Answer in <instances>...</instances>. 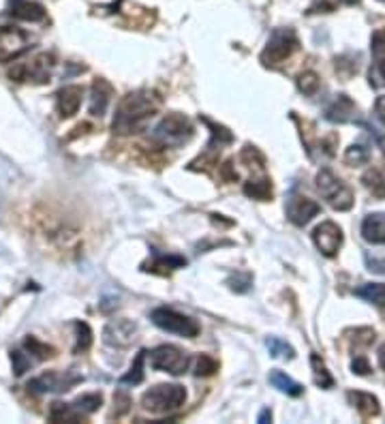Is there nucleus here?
Listing matches in <instances>:
<instances>
[{
  "mask_svg": "<svg viewBox=\"0 0 385 424\" xmlns=\"http://www.w3.org/2000/svg\"><path fill=\"white\" fill-rule=\"evenodd\" d=\"M161 107V99L150 90H135L122 96L116 107L111 129L118 135H131L142 131Z\"/></svg>",
  "mask_w": 385,
  "mask_h": 424,
  "instance_id": "nucleus-1",
  "label": "nucleus"
},
{
  "mask_svg": "<svg viewBox=\"0 0 385 424\" xmlns=\"http://www.w3.org/2000/svg\"><path fill=\"white\" fill-rule=\"evenodd\" d=\"M192 133H195V129H192L186 116L173 112V114H167L157 125V129L150 135V140L161 148H180L190 142Z\"/></svg>",
  "mask_w": 385,
  "mask_h": 424,
  "instance_id": "nucleus-2",
  "label": "nucleus"
},
{
  "mask_svg": "<svg viewBox=\"0 0 385 424\" xmlns=\"http://www.w3.org/2000/svg\"><path fill=\"white\" fill-rule=\"evenodd\" d=\"M186 401V390L178 383H161V385H154L148 392H144L142 396V405L144 410L150 414H171L180 410Z\"/></svg>",
  "mask_w": 385,
  "mask_h": 424,
  "instance_id": "nucleus-3",
  "label": "nucleus"
},
{
  "mask_svg": "<svg viewBox=\"0 0 385 424\" xmlns=\"http://www.w3.org/2000/svg\"><path fill=\"white\" fill-rule=\"evenodd\" d=\"M103 396L99 392H90V394H82L77 396L73 403H52L50 407V420L52 422H67V424H75L82 418L94 414L101 407Z\"/></svg>",
  "mask_w": 385,
  "mask_h": 424,
  "instance_id": "nucleus-4",
  "label": "nucleus"
},
{
  "mask_svg": "<svg viewBox=\"0 0 385 424\" xmlns=\"http://www.w3.org/2000/svg\"><path fill=\"white\" fill-rule=\"evenodd\" d=\"M317 189L323 195V200L330 204L334 210H351L353 208V191L349 189V184H344L340 178H336L330 169H321L317 173Z\"/></svg>",
  "mask_w": 385,
  "mask_h": 424,
  "instance_id": "nucleus-5",
  "label": "nucleus"
},
{
  "mask_svg": "<svg viewBox=\"0 0 385 424\" xmlns=\"http://www.w3.org/2000/svg\"><path fill=\"white\" fill-rule=\"evenodd\" d=\"M300 47L298 34L294 32V28H276L267 39V45L261 52V63L263 65H280L287 58H292L294 52Z\"/></svg>",
  "mask_w": 385,
  "mask_h": 424,
  "instance_id": "nucleus-6",
  "label": "nucleus"
},
{
  "mask_svg": "<svg viewBox=\"0 0 385 424\" xmlns=\"http://www.w3.org/2000/svg\"><path fill=\"white\" fill-rule=\"evenodd\" d=\"M150 319L154 326H159L161 330L184 337V339H195L199 335V324L195 319H190V317L173 311V308H167V306L154 308V311L150 313Z\"/></svg>",
  "mask_w": 385,
  "mask_h": 424,
  "instance_id": "nucleus-7",
  "label": "nucleus"
},
{
  "mask_svg": "<svg viewBox=\"0 0 385 424\" xmlns=\"http://www.w3.org/2000/svg\"><path fill=\"white\" fill-rule=\"evenodd\" d=\"M54 56L52 54H38L30 63H17L11 71L9 77L15 82H34V84H45L52 71H54Z\"/></svg>",
  "mask_w": 385,
  "mask_h": 424,
  "instance_id": "nucleus-8",
  "label": "nucleus"
},
{
  "mask_svg": "<svg viewBox=\"0 0 385 424\" xmlns=\"http://www.w3.org/2000/svg\"><path fill=\"white\" fill-rule=\"evenodd\" d=\"M150 364H152V369H157V371H165L171 375H184L188 371L190 358L176 345H159L157 350L150 352Z\"/></svg>",
  "mask_w": 385,
  "mask_h": 424,
  "instance_id": "nucleus-9",
  "label": "nucleus"
},
{
  "mask_svg": "<svg viewBox=\"0 0 385 424\" xmlns=\"http://www.w3.org/2000/svg\"><path fill=\"white\" fill-rule=\"evenodd\" d=\"M84 377L77 375L75 371H50L28 381V390L43 394V392H67L75 383H80Z\"/></svg>",
  "mask_w": 385,
  "mask_h": 424,
  "instance_id": "nucleus-10",
  "label": "nucleus"
},
{
  "mask_svg": "<svg viewBox=\"0 0 385 424\" xmlns=\"http://www.w3.org/2000/svg\"><path fill=\"white\" fill-rule=\"evenodd\" d=\"M30 47V39L24 30L19 28H0V58L3 61H15Z\"/></svg>",
  "mask_w": 385,
  "mask_h": 424,
  "instance_id": "nucleus-11",
  "label": "nucleus"
},
{
  "mask_svg": "<svg viewBox=\"0 0 385 424\" xmlns=\"http://www.w3.org/2000/svg\"><path fill=\"white\" fill-rule=\"evenodd\" d=\"M313 240H315L317 248L321 251L325 257H334L338 253L340 244H342V231H340V227L336 223L325 221V223L315 227Z\"/></svg>",
  "mask_w": 385,
  "mask_h": 424,
  "instance_id": "nucleus-12",
  "label": "nucleus"
},
{
  "mask_svg": "<svg viewBox=\"0 0 385 424\" xmlns=\"http://www.w3.org/2000/svg\"><path fill=\"white\" fill-rule=\"evenodd\" d=\"M373 67L368 71V82L373 88H385V30H375L371 39Z\"/></svg>",
  "mask_w": 385,
  "mask_h": 424,
  "instance_id": "nucleus-13",
  "label": "nucleus"
},
{
  "mask_svg": "<svg viewBox=\"0 0 385 424\" xmlns=\"http://www.w3.org/2000/svg\"><path fill=\"white\" fill-rule=\"evenodd\" d=\"M321 212V206L311 200V198H304V195H292L287 202V217L294 225L302 227L311 221L313 217H317Z\"/></svg>",
  "mask_w": 385,
  "mask_h": 424,
  "instance_id": "nucleus-14",
  "label": "nucleus"
},
{
  "mask_svg": "<svg viewBox=\"0 0 385 424\" xmlns=\"http://www.w3.org/2000/svg\"><path fill=\"white\" fill-rule=\"evenodd\" d=\"M358 116V105L349 99L346 94H336L334 99L327 103L325 112H323V118L330 120V123H353Z\"/></svg>",
  "mask_w": 385,
  "mask_h": 424,
  "instance_id": "nucleus-15",
  "label": "nucleus"
},
{
  "mask_svg": "<svg viewBox=\"0 0 385 424\" xmlns=\"http://www.w3.org/2000/svg\"><path fill=\"white\" fill-rule=\"evenodd\" d=\"M105 343L111 347H129L138 337V326L131 319H116L105 328Z\"/></svg>",
  "mask_w": 385,
  "mask_h": 424,
  "instance_id": "nucleus-16",
  "label": "nucleus"
},
{
  "mask_svg": "<svg viewBox=\"0 0 385 424\" xmlns=\"http://www.w3.org/2000/svg\"><path fill=\"white\" fill-rule=\"evenodd\" d=\"M82 96H84L82 86H65L58 90L56 103H58V112H60L63 118H71V116L77 114V109L82 105Z\"/></svg>",
  "mask_w": 385,
  "mask_h": 424,
  "instance_id": "nucleus-17",
  "label": "nucleus"
},
{
  "mask_svg": "<svg viewBox=\"0 0 385 424\" xmlns=\"http://www.w3.org/2000/svg\"><path fill=\"white\" fill-rule=\"evenodd\" d=\"M111 94H113V88H111L109 82L94 80L92 90H90V103H88L90 114L92 116H103L107 112L109 101H111Z\"/></svg>",
  "mask_w": 385,
  "mask_h": 424,
  "instance_id": "nucleus-18",
  "label": "nucleus"
},
{
  "mask_svg": "<svg viewBox=\"0 0 385 424\" xmlns=\"http://www.w3.org/2000/svg\"><path fill=\"white\" fill-rule=\"evenodd\" d=\"M362 238L371 244H385V212H373L362 221Z\"/></svg>",
  "mask_w": 385,
  "mask_h": 424,
  "instance_id": "nucleus-19",
  "label": "nucleus"
},
{
  "mask_svg": "<svg viewBox=\"0 0 385 424\" xmlns=\"http://www.w3.org/2000/svg\"><path fill=\"white\" fill-rule=\"evenodd\" d=\"M9 13L24 22H43L45 19V9L32 0H11Z\"/></svg>",
  "mask_w": 385,
  "mask_h": 424,
  "instance_id": "nucleus-20",
  "label": "nucleus"
},
{
  "mask_svg": "<svg viewBox=\"0 0 385 424\" xmlns=\"http://www.w3.org/2000/svg\"><path fill=\"white\" fill-rule=\"evenodd\" d=\"M346 399L353 405V407L362 414V418H373V416H379L381 412V405H379V399L368 394V392H346Z\"/></svg>",
  "mask_w": 385,
  "mask_h": 424,
  "instance_id": "nucleus-21",
  "label": "nucleus"
},
{
  "mask_svg": "<svg viewBox=\"0 0 385 424\" xmlns=\"http://www.w3.org/2000/svg\"><path fill=\"white\" fill-rule=\"evenodd\" d=\"M186 266V259L180 257V255H154L152 262L144 264V270L146 273H157V275H169L171 270H176V268H182Z\"/></svg>",
  "mask_w": 385,
  "mask_h": 424,
  "instance_id": "nucleus-22",
  "label": "nucleus"
},
{
  "mask_svg": "<svg viewBox=\"0 0 385 424\" xmlns=\"http://www.w3.org/2000/svg\"><path fill=\"white\" fill-rule=\"evenodd\" d=\"M362 182H364L366 189L373 193L375 198L385 200V163L377 165V167H371L362 176Z\"/></svg>",
  "mask_w": 385,
  "mask_h": 424,
  "instance_id": "nucleus-23",
  "label": "nucleus"
},
{
  "mask_svg": "<svg viewBox=\"0 0 385 424\" xmlns=\"http://www.w3.org/2000/svg\"><path fill=\"white\" fill-rule=\"evenodd\" d=\"M355 296L368 300L385 313V283H364L362 287L355 289Z\"/></svg>",
  "mask_w": 385,
  "mask_h": 424,
  "instance_id": "nucleus-24",
  "label": "nucleus"
},
{
  "mask_svg": "<svg viewBox=\"0 0 385 424\" xmlns=\"http://www.w3.org/2000/svg\"><path fill=\"white\" fill-rule=\"evenodd\" d=\"M244 193L248 198L253 200H259V202H267L272 200V182H270L267 176H259V178H253L244 184Z\"/></svg>",
  "mask_w": 385,
  "mask_h": 424,
  "instance_id": "nucleus-25",
  "label": "nucleus"
},
{
  "mask_svg": "<svg viewBox=\"0 0 385 424\" xmlns=\"http://www.w3.org/2000/svg\"><path fill=\"white\" fill-rule=\"evenodd\" d=\"M267 379H270V383L274 385V388H278L280 392H285L289 396H302V392H304L302 385L283 371H270Z\"/></svg>",
  "mask_w": 385,
  "mask_h": 424,
  "instance_id": "nucleus-26",
  "label": "nucleus"
},
{
  "mask_svg": "<svg viewBox=\"0 0 385 424\" xmlns=\"http://www.w3.org/2000/svg\"><path fill=\"white\" fill-rule=\"evenodd\" d=\"M311 366H313V375H315V383L317 385H321V388H332L334 385V379H332V375H330V371H327V366H325V362L317 356V354H313L311 356Z\"/></svg>",
  "mask_w": 385,
  "mask_h": 424,
  "instance_id": "nucleus-27",
  "label": "nucleus"
},
{
  "mask_svg": "<svg viewBox=\"0 0 385 424\" xmlns=\"http://www.w3.org/2000/svg\"><path fill=\"white\" fill-rule=\"evenodd\" d=\"M24 350L30 354V358H32L34 362H38V360H47V358L54 356V350H52V347L45 345V343H41L38 339H34V337H26V341H24Z\"/></svg>",
  "mask_w": 385,
  "mask_h": 424,
  "instance_id": "nucleus-28",
  "label": "nucleus"
},
{
  "mask_svg": "<svg viewBox=\"0 0 385 424\" xmlns=\"http://www.w3.org/2000/svg\"><path fill=\"white\" fill-rule=\"evenodd\" d=\"M265 345H267L270 356H272V358H285V360H294V358H296L294 347L289 345L287 341L278 339V337H270V339L265 341Z\"/></svg>",
  "mask_w": 385,
  "mask_h": 424,
  "instance_id": "nucleus-29",
  "label": "nucleus"
},
{
  "mask_svg": "<svg viewBox=\"0 0 385 424\" xmlns=\"http://www.w3.org/2000/svg\"><path fill=\"white\" fill-rule=\"evenodd\" d=\"M371 161V150L362 146V144H353L346 148L344 152V163L351 165V167H358V165H366Z\"/></svg>",
  "mask_w": 385,
  "mask_h": 424,
  "instance_id": "nucleus-30",
  "label": "nucleus"
},
{
  "mask_svg": "<svg viewBox=\"0 0 385 424\" xmlns=\"http://www.w3.org/2000/svg\"><path fill=\"white\" fill-rule=\"evenodd\" d=\"M146 354H148V352H144V350L138 354V358H135V362H133V366H131V371H129L126 375H122L120 383L138 385V383L144 381V360H146Z\"/></svg>",
  "mask_w": 385,
  "mask_h": 424,
  "instance_id": "nucleus-31",
  "label": "nucleus"
},
{
  "mask_svg": "<svg viewBox=\"0 0 385 424\" xmlns=\"http://www.w3.org/2000/svg\"><path fill=\"white\" fill-rule=\"evenodd\" d=\"M75 330H77V343H75V354L88 352L92 345V330L86 321H75Z\"/></svg>",
  "mask_w": 385,
  "mask_h": 424,
  "instance_id": "nucleus-32",
  "label": "nucleus"
},
{
  "mask_svg": "<svg viewBox=\"0 0 385 424\" xmlns=\"http://www.w3.org/2000/svg\"><path fill=\"white\" fill-rule=\"evenodd\" d=\"M11 362H13V371L15 375H24L26 371H30V366L34 364V360L30 358V354L26 350H13L11 352Z\"/></svg>",
  "mask_w": 385,
  "mask_h": 424,
  "instance_id": "nucleus-33",
  "label": "nucleus"
},
{
  "mask_svg": "<svg viewBox=\"0 0 385 424\" xmlns=\"http://www.w3.org/2000/svg\"><path fill=\"white\" fill-rule=\"evenodd\" d=\"M298 88H300V92H304L306 96H313V94L319 90V77H317V73L304 71V73L298 77Z\"/></svg>",
  "mask_w": 385,
  "mask_h": 424,
  "instance_id": "nucleus-34",
  "label": "nucleus"
},
{
  "mask_svg": "<svg viewBox=\"0 0 385 424\" xmlns=\"http://www.w3.org/2000/svg\"><path fill=\"white\" fill-rule=\"evenodd\" d=\"M214 371H219V362L214 358H210V356H199L197 358V364H195V375L197 377H208L212 375Z\"/></svg>",
  "mask_w": 385,
  "mask_h": 424,
  "instance_id": "nucleus-35",
  "label": "nucleus"
},
{
  "mask_svg": "<svg viewBox=\"0 0 385 424\" xmlns=\"http://www.w3.org/2000/svg\"><path fill=\"white\" fill-rule=\"evenodd\" d=\"M353 345L355 347H368L373 341H375V332L371 330V328H358V330H353Z\"/></svg>",
  "mask_w": 385,
  "mask_h": 424,
  "instance_id": "nucleus-36",
  "label": "nucleus"
},
{
  "mask_svg": "<svg viewBox=\"0 0 385 424\" xmlns=\"http://www.w3.org/2000/svg\"><path fill=\"white\" fill-rule=\"evenodd\" d=\"M364 259H366V268H368L371 273H375V275H385V255H383V257H375V255H371V253H366Z\"/></svg>",
  "mask_w": 385,
  "mask_h": 424,
  "instance_id": "nucleus-37",
  "label": "nucleus"
},
{
  "mask_svg": "<svg viewBox=\"0 0 385 424\" xmlns=\"http://www.w3.org/2000/svg\"><path fill=\"white\" fill-rule=\"evenodd\" d=\"M229 285L231 289H236V292H248L250 287V275H236L229 279Z\"/></svg>",
  "mask_w": 385,
  "mask_h": 424,
  "instance_id": "nucleus-38",
  "label": "nucleus"
},
{
  "mask_svg": "<svg viewBox=\"0 0 385 424\" xmlns=\"http://www.w3.org/2000/svg\"><path fill=\"white\" fill-rule=\"evenodd\" d=\"M113 403H116V405H120V410L113 414L116 418H120V416H124V414L129 412L131 399H129V394H124V392H116V396H113Z\"/></svg>",
  "mask_w": 385,
  "mask_h": 424,
  "instance_id": "nucleus-39",
  "label": "nucleus"
},
{
  "mask_svg": "<svg viewBox=\"0 0 385 424\" xmlns=\"http://www.w3.org/2000/svg\"><path fill=\"white\" fill-rule=\"evenodd\" d=\"M351 369H353V373H358V375H368V373H371V364H368V360H366V358L358 356V358L353 360V364H351Z\"/></svg>",
  "mask_w": 385,
  "mask_h": 424,
  "instance_id": "nucleus-40",
  "label": "nucleus"
},
{
  "mask_svg": "<svg viewBox=\"0 0 385 424\" xmlns=\"http://www.w3.org/2000/svg\"><path fill=\"white\" fill-rule=\"evenodd\" d=\"M221 171H223V178H225L227 182H236V180H238V171L234 169V161H227Z\"/></svg>",
  "mask_w": 385,
  "mask_h": 424,
  "instance_id": "nucleus-41",
  "label": "nucleus"
},
{
  "mask_svg": "<svg viewBox=\"0 0 385 424\" xmlns=\"http://www.w3.org/2000/svg\"><path fill=\"white\" fill-rule=\"evenodd\" d=\"M375 118L385 127V94L379 96V99L375 101Z\"/></svg>",
  "mask_w": 385,
  "mask_h": 424,
  "instance_id": "nucleus-42",
  "label": "nucleus"
},
{
  "mask_svg": "<svg viewBox=\"0 0 385 424\" xmlns=\"http://www.w3.org/2000/svg\"><path fill=\"white\" fill-rule=\"evenodd\" d=\"M377 358H379V364H381V369L385 371V343L379 347V352H377Z\"/></svg>",
  "mask_w": 385,
  "mask_h": 424,
  "instance_id": "nucleus-43",
  "label": "nucleus"
},
{
  "mask_svg": "<svg viewBox=\"0 0 385 424\" xmlns=\"http://www.w3.org/2000/svg\"><path fill=\"white\" fill-rule=\"evenodd\" d=\"M267 420H272V412H270V410H263V412H261V416H259V422H261V424H265Z\"/></svg>",
  "mask_w": 385,
  "mask_h": 424,
  "instance_id": "nucleus-44",
  "label": "nucleus"
},
{
  "mask_svg": "<svg viewBox=\"0 0 385 424\" xmlns=\"http://www.w3.org/2000/svg\"><path fill=\"white\" fill-rule=\"evenodd\" d=\"M349 3H353V0H349Z\"/></svg>",
  "mask_w": 385,
  "mask_h": 424,
  "instance_id": "nucleus-45",
  "label": "nucleus"
}]
</instances>
